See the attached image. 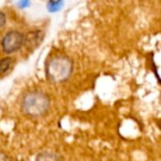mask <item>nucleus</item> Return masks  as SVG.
I'll return each instance as SVG.
<instances>
[{
    "mask_svg": "<svg viewBox=\"0 0 161 161\" xmlns=\"http://www.w3.org/2000/svg\"><path fill=\"white\" fill-rule=\"evenodd\" d=\"M49 104V98L44 92L32 91L24 96L21 107L25 114L31 117H40L47 112Z\"/></svg>",
    "mask_w": 161,
    "mask_h": 161,
    "instance_id": "1",
    "label": "nucleus"
},
{
    "mask_svg": "<svg viewBox=\"0 0 161 161\" xmlns=\"http://www.w3.org/2000/svg\"><path fill=\"white\" fill-rule=\"evenodd\" d=\"M73 71V64L65 56H56L49 60L46 66V75L55 83H61L69 78Z\"/></svg>",
    "mask_w": 161,
    "mask_h": 161,
    "instance_id": "2",
    "label": "nucleus"
},
{
    "mask_svg": "<svg viewBox=\"0 0 161 161\" xmlns=\"http://www.w3.org/2000/svg\"><path fill=\"white\" fill-rule=\"evenodd\" d=\"M25 37L22 33L12 30L8 32L2 40V49L7 54H11L19 50L24 43Z\"/></svg>",
    "mask_w": 161,
    "mask_h": 161,
    "instance_id": "3",
    "label": "nucleus"
},
{
    "mask_svg": "<svg viewBox=\"0 0 161 161\" xmlns=\"http://www.w3.org/2000/svg\"><path fill=\"white\" fill-rule=\"evenodd\" d=\"M42 40H43V33L41 30H35L29 32L26 35L25 39H24V42H25V45L29 50H34L40 45Z\"/></svg>",
    "mask_w": 161,
    "mask_h": 161,
    "instance_id": "4",
    "label": "nucleus"
},
{
    "mask_svg": "<svg viewBox=\"0 0 161 161\" xmlns=\"http://www.w3.org/2000/svg\"><path fill=\"white\" fill-rule=\"evenodd\" d=\"M36 161H60L58 157L54 154V153H51V152H42L41 153L37 158Z\"/></svg>",
    "mask_w": 161,
    "mask_h": 161,
    "instance_id": "5",
    "label": "nucleus"
},
{
    "mask_svg": "<svg viewBox=\"0 0 161 161\" xmlns=\"http://www.w3.org/2000/svg\"><path fill=\"white\" fill-rule=\"evenodd\" d=\"M12 60L13 59L11 58H4L0 59V75H5L10 69Z\"/></svg>",
    "mask_w": 161,
    "mask_h": 161,
    "instance_id": "6",
    "label": "nucleus"
},
{
    "mask_svg": "<svg viewBox=\"0 0 161 161\" xmlns=\"http://www.w3.org/2000/svg\"><path fill=\"white\" fill-rule=\"evenodd\" d=\"M61 5H62V2H50L47 5V8L50 11H56L60 8Z\"/></svg>",
    "mask_w": 161,
    "mask_h": 161,
    "instance_id": "7",
    "label": "nucleus"
},
{
    "mask_svg": "<svg viewBox=\"0 0 161 161\" xmlns=\"http://www.w3.org/2000/svg\"><path fill=\"white\" fill-rule=\"evenodd\" d=\"M6 24V15L3 12H0V28L3 27Z\"/></svg>",
    "mask_w": 161,
    "mask_h": 161,
    "instance_id": "8",
    "label": "nucleus"
},
{
    "mask_svg": "<svg viewBox=\"0 0 161 161\" xmlns=\"http://www.w3.org/2000/svg\"><path fill=\"white\" fill-rule=\"evenodd\" d=\"M0 161H10V159L3 153H0Z\"/></svg>",
    "mask_w": 161,
    "mask_h": 161,
    "instance_id": "9",
    "label": "nucleus"
}]
</instances>
